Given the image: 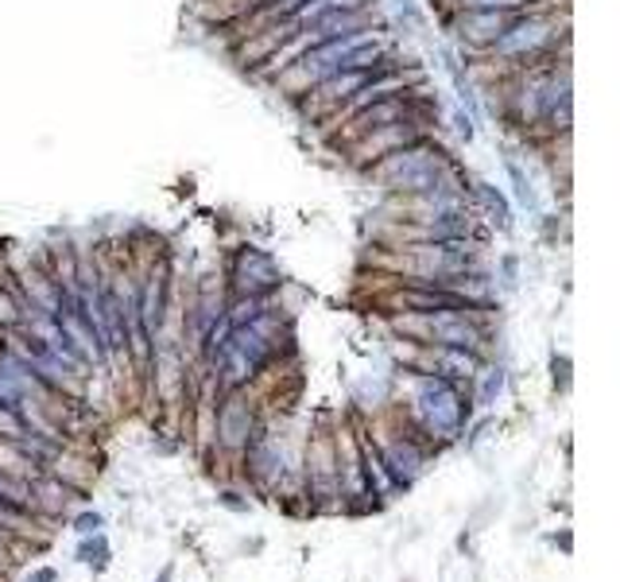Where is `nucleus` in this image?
I'll return each mask as SVG.
<instances>
[{
    "instance_id": "f257e3e1",
    "label": "nucleus",
    "mask_w": 620,
    "mask_h": 582,
    "mask_svg": "<svg viewBox=\"0 0 620 582\" xmlns=\"http://www.w3.org/2000/svg\"><path fill=\"white\" fill-rule=\"evenodd\" d=\"M500 90H505V121L516 124L528 144L571 136L574 75L566 55L528 66V70H516V75H505Z\"/></svg>"
},
{
    "instance_id": "f03ea898",
    "label": "nucleus",
    "mask_w": 620,
    "mask_h": 582,
    "mask_svg": "<svg viewBox=\"0 0 620 582\" xmlns=\"http://www.w3.org/2000/svg\"><path fill=\"white\" fill-rule=\"evenodd\" d=\"M558 47H571V12H558L551 0H535L528 9L516 12V20L505 28L489 51H481V63L497 66V75H516L528 66L558 58Z\"/></svg>"
},
{
    "instance_id": "7ed1b4c3",
    "label": "nucleus",
    "mask_w": 620,
    "mask_h": 582,
    "mask_svg": "<svg viewBox=\"0 0 620 582\" xmlns=\"http://www.w3.org/2000/svg\"><path fill=\"white\" fill-rule=\"evenodd\" d=\"M454 167H457L454 152H450L442 140H434V132H431V136L416 140L408 149L376 160V164L361 175H368V183L380 187L388 198H411V195L431 190L439 179H446Z\"/></svg>"
},
{
    "instance_id": "20e7f679",
    "label": "nucleus",
    "mask_w": 620,
    "mask_h": 582,
    "mask_svg": "<svg viewBox=\"0 0 620 582\" xmlns=\"http://www.w3.org/2000/svg\"><path fill=\"white\" fill-rule=\"evenodd\" d=\"M276 353H279V311L264 307L261 315H253L248 322L229 330V338L221 342V350L213 353L210 361L218 365L221 385L241 388L245 381H253Z\"/></svg>"
},
{
    "instance_id": "39448f33",
    "label": "nucleus",
    "mask_w": 620,
    "mask_h": 582,
    "mask_svg": "<svg viewBox=\"0 0 620 582\" xmlns=\"http://www.w3.org/2000/svg\"><path fill=\"white\" fill-rule=\"evenodd\" d=\"M400 264L408 276L431 279V284H446L465 272H481V241L457 238V241H408L400 249Z\"/></svg>"
},
{
    "instance_id": "423d86ee",
    "label": "nucleus",
    "mask_w": 620,
    "mask_h": 582,
    "mask_svg": "<svg viewBox=\"0 0 620 582\" xmlns=\"http://www.w3.org/2000/svg\"><path fill=\"white\" fill-rule=\"evenodd\" d=\"M427 109H439V101L431 98L427 83H419V86H411V90H400V94H392V98H380V101H373V106L357 109L353 117H345L330 140H334L337 149H342V144L365 136V132L384 129V124H396V121H408V117L427 113Z\"/></svg>"
},
{
    "instance_id": "0eeeda50",
    "label": "nucleus",
    "mask_w": 620,
    "mask_h": 582,
    "mask_svg": "<svg viewBox=\"0 0 620 582\" xmlns=\"http://www.w3.org/2000/svg\"><path fill=\"white\" fill-rule=\"evenodd\" d=\"M434 113H439V109H427V113H416V117H408V121L384 124V129H373V132H365V136L350 140V144H342L345 164H350L353 172H368L376 160L392 156V152L408 149L416 140L431 136Z\"/></svg>"
},
{
    "instance_id": "6e6552de",
    "label": "nucleus",
    "mask_w": 620,
    "mask_h": 582,
    "mask_svg": "<svg viewBox=\"0 0 620 582\" xmlns=\"http://www.w3.org/2000/svg\"><path fill=\"white\" fill-rule=\"evenodd\" d=\"M416 411L434 435H457L469 416V404H465L462 388L450 377H439V373H423L416 381Z\"/></svg>"
},
{
    "instance_id": "1a4fd4ad",
    "label": "nucleus",
    "mask_w": 620,
    "mask_h": 582,
    "mask_svg": "<svg viewBox=\"0 0 620 582\" xmlns=\"http://www.w3.org/2000/svg\"><path fill=\"white\" fill-rule=\"evenodd\" d=\"M279 284H284V272L268 249L241 245L229 261V287L237 299H268Z\"/></svg>"
},
{
    "instance_id": "9d476101",
    "label": "nucleus",
    "mask_w": 620,
    "mask_h": 582,
    "mask_svg": "<svg viewBox=\"0 0 620 582\" xmlns=\"http://www.w3.org/2000/svg\"><path fill=\"white\" fill-rule=\"evenodd\" d=\"M469 202H474L481 222L497 226V230H512V202H508V195L500 187H492L485 179H469Z\"/></svg>"
},
{
    "instance_id": "9b49d317",
    "label": "nucleus",
    "mask_w": 620,
    "mask_h": 582,
    "mask_svg": "<svg viewBox=\"0 0 620 582\" xmlns=\"http://www.w3.org/2000/svg\"><path fill=\"white\" fill-rule=\"evenodd\" d=\"M431 361H434V373L450 381H474L477 370H481V358L474 350H457V345H434Z\"/></svg>"
},
{
    "instance_id": "f8f14e48",
    "label": "nucleus",
    "mask_w": 620,
    "mask_h": 582,
    "mask_svg": "<svg viewBox=\"0 0 620 582\" xmlns=\"http://www.w3.org/2000/svg\"><path fill=\"white\" fill-rule=\"evenodd\" d=\"M218 431L225 443H248V431H253V411H248V404L241 400V396H229L225 404H221L218 411Z\"/></svg>"
},
{
    "instance_id": "ddd939ff",
    "label": "nucleus",
    "mask_w": 620,
    "mask_h": 582,
    "mask_svg": "<svg viewBox=\"0 0 620 582\" xmlns=\"http://www.w3.org/2000/svg\"><path fill=\"white\" fill-rule=\"evenodd\" d=\"M505 175H508V183H512V198L520 202V210H528L531 218H539V210H543V195H539L535 179H531V172L523 167V160L505 156Z\"/></svg>"
},
{
    "instance_id": "4468645a",
    "label": "nucleus",
    "mask_w": 620,
    "mask_h": 582,
    "mask_svg": "<svg viewBox=\"0 0 620 582\" xmlns=\"http://www.w3.org/2000/svg\"><path fill=\"white\" fill-rule=\"evenodd\" d=\"M384 466L392 470V482H411L419 474V466H423V454L416 451V443H396Z\"/></svg>"
},
{
    "instance_id": "2eb2a0df",
    "label": "nucleus",
    "mask_w": 620,
    "mask_h": 582,
    "mask_svg": "<svg viewBox=\"0 0 620 582\" xmlns=\"http://www.w3.org/2000/svg\"><path fill=\"white\" fill-rule=\"evenodd\" d=\"M24 322V299L16 284H0V327H20Z\"/></svg>"
},
{
    "instance_id": "dca6fc26",
    "label": "nucleus",
    "mask_w": 620,
    "mask_h": 582,
    "mask_svg": "<svg viewBox=\"0 0 620 582\" xmlns=\"http://www.w3.org/2000/svg\"><path fill=\"white\" fill-rule=\"evenodd\" d=\"M0 435L12 439V443L27 439V419L20 416V408H12V404H0Z\"/></svg>"
},
{
    "instance_id": "f3484780",
    "label": "nucleus",
    "mask_w": 620,
    "mask_h": 582,
    "mask_svg": "<svg viewBox=\"0 0 620 582\" xmlns=\"http://www.w3.org/2000/svg\"><path fill=\"white\" fill-rule=\"evenodd\" d=\"M450 121H454V132H457V140H462V144H474V136H477L474 117L465 113L462 106H454V109H450Z\"/></svg>"
},
{
    "instance_id": "a211bd4d",
    "label": "nucleus",
    "mask_w": 620,
    "mask_h": 582,
    "mask_svg": "<svg viewBox=\"0 0 620 582\" xmlns=\"http://www.w3.org/2000/svg\"><path fill=\"white\" fill-rule=\"evenodd\" d=\"M477 377H481V370H477ZM500 388H505V370H485L481 377V396L477 400L481 404H492L500 396Z\"/></svg>"
},
{
    "instance_id": "6ab92c4d",
    "label": "nucleus",
    "mask_w": 620,
    "mask_h": 582,
    "mask_svg": "<svg viewBox=\"0 0 620 582\" xmlns=\"http://www.w3.org/2000/svg\"><path fill=\"white\" fill-rule=\"evenodd\" d=\"M392 4H396V12H400V20L411 28V32H419V28H423V12H419L416 0H392Z\"/></svg>"
}]
</instances>
